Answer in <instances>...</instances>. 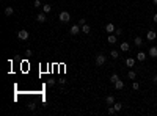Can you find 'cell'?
Returning a JSON list of instances; mask_svg holds the SVG:
<instances>
[{
    "label": "cell",
    "instance_id": "6da1fadb",
    "mask_svg": "<svg viewBox=\"0 0 157 116\" xmlns=\"http://www.w3.org/2000/svg\"><path fill=\"white\" fill-rule=\"evenodd\" d=\"M105 61H107L105 55H102V53H97V56H96V66H104Z\"/></svg>",
    "mask_w": 157,
    "mask_h": 116
},
{
    "label": "cell",
    "instance_id": "7a4b0ae2",
    "mask_svg": "<svg viewBox=\"0 0 157 116\" xmlns=\"http://www.w3.org/2000/svg\"><path fill=\"white\" fill-rule=\"evenodd\" d=\"M28 36H30V35H28V31H27V30H19L17 31V38H19V39H22V41H27Z\"/></svg>",
    "mask_w": 157,
    "mask_h": 116
},
{
    "label": "cell",
    "instance_id": "3957f363",
    "mask_svg": "<svg viewBox=\"0 0 157 116\" xmlns=\"http://www.w3.org/2000/svg\"><path fill=\"white\" fill-rule=\"evenodd\" d=\"M69 19H71V16H69V13L68 11H63V13H60V22H69Z\"/></svg>",
    "mask_w": 157,
    "mask_h": 116
},
{
    "label": "cell",
    "instance_id": "277c9868",
    "mask_svg": "<svg viewBox=\"0 0 157 116\" xmlns=\"http://www.w3.org/2000/svg\"><path fill=\"white\" fill-rule=\"evenodd\" d=\"M78 31H82V27L77 24V25H72V28L69 30V33H71V35H77Z\"/></svg>",
    "mask_w": 157,
    "mask_h": 116
},
{
    "label": "cell",
    "instance_id": "5b68a950",
    "mask_svg": "<svg viewBox=\"0 0 157 116\" xmlns=\"http://www.w3.org/2000/svg\"><path fill=\"white\" fill-rule=\"evenodd\" d=\"M120 49H121V52H129L131 45H129V42H121V44H120Z\"/></svg>",
    "mask_w": 157,
    "mask_h": 116
},
{
    "label": "cell",
    "instance_id": "8992f818",
    "mask_svg": "<svg viewBox=\"0 0 157 116\" xmlns=\"http://www.w3.org/2000/svg\"><path fill=\"white\" fill-rule=\"evenodd\" d=\"M116 30V28H115V25H113V24L112 22H110V24H107V25H105V31H107V33H113V31H115Z\"/></svg>",
    "mask_w": 157,
    "mask_h": 116
},
{
    "label": "cell",
    "instance_id": "52a82bcc",
    "mask_svg": "<svg viewBox=\"0 0 157 116\" xmlns=\"http://www.w3.org/2000/svg\"><path fill=\"white\" fill-rule=\"evenodd\" d=\"M46 19H47V17H46V13H39V14H38L36 16V20H38V22H46Z\"/></svg>",
    "mask_w": 157,
    "mask_h": 116
},
{
    "label": "cell",
    "instance_id": "ba28073f",
    "mask_svg": "<svg viewBox=\"0 0 157 116\" xmlns=\"http://www.w3.org/2000/svg\"><path fill=\"white\" fill-rule=\"evenodd\" d=\"M116 38H118L116 35H112V33H110L109 38H107V42H110V44H115V42H116Z\"/></svg>",
    "mask_w": 157,
    "mask_h": 116
},
{
    "label": "cell",
    "instance_id": "9c48e42d",
    "mask_svg": "<svg viewBox=\"0 0 157 116\" xmlns=\"http://www.w3.org/2000/svg\"><path fill=\"white\" fill-rule=\"evenodd\" d=\"M149 56L151 58H157V47H151L149 49Z\"/></svg>",
    "mask_w": 157,
    "mask_h": 116
},
{
    "label": "cell",
    "instance_id": "30bf717a",
    "mask_svg": "<svg viewBox=\"0 0 157 116\" xmlns=\"http://www.w3.org/2000/svg\"><path fill=\"white\" fill-rule=\"evenodd\" d=\"M156 36H157V35H156V31H154V30H149V31H148V39H149V41H154V39H156Z\"/></svg>",
    "mask_w": 157,
    "mask_h": 116
},
{
    "label": "cell",
    "instance_id": "8fae6325",
    "mask_svg": "<svg viewBox=\"0 0 157 116\" xmlns=\"http://www.w3.org/2000/svg\"><path fill=\"white\" fill-rule=\"evenodd\" d=\"M137 60H138V61H145L146 60V53L145 52H138V53H137Z\"/></svg>",
    "mask_w": 157,
    "mask_h": 116
},
{
    "label": "cell",
    "instance_id": "7c38bea8",
    "mask_svg": "<svg viewBox=\"0 0 157 116\" xmlns=\"http://www.w3.org/2000/svg\"><path fill=\"white\" fill-rule=\"evenodd\" d=\"M13 13H14V8H13V6H6V8H5V16H11Z\"/></svg>",
    "mask_w": 157,
    "mask_h": 116
},
{
    "label": "cell",
    "instance_id": "4fadbf2b",
    "mask_svg": "<svg viewBox=\"0 0 157 116\" xmlns=\"http://www.w3.org/2000/svg\"><path fill=\"white\" fill-rule=\"evenodd\" d=\"M82 31H83L85 35H88V33L91 31V27L88 25V24H85V25H82Z\"/></svg>",
    "mask_w": 157,
    "mask_h": 116
},
{
    "label": "cell",
    "instance_id": "5bb4252c",
    "mask_svg": "<svg viewBox=\"0 0 157 116\" xmlns=\"http://www.w3.org/2000/svg\"><path fill=\"white\" fill-rule=\"evenodd\" d=\"M115 88H116V90H123V88H124V82H123V80H118V82L115 83Z\"/></svg>",
    "mask_w": 157,
    "mask_h": 116
},
{
    "label": "cell",
    "instance_id": "9a60e30c",
    "mask_svg": "<svg viewBox=\"0 0 157 116\" xmlns=\"http://www.w3.org/2000/svg\"><path fill=\"white\" fill-rule=\"evenodd\" d=\"M118 80H120V77H118V74H112V75H110V82H112L113 85H115V83L118 82Z\"/></svg>",
    "mask_w": 157,
    "mask_h": 116
},
{
    "label": "cell",
    "instance_id": "2e32d148",
    "mask_svg": "<svg viewBox=\"0 0 157 116\" xmlns=\"http://www.w3.org/2000/svg\"><path fill=\"white\" fill-rule=\"evenodd\" d=\"M105 102H107L109 105H113V104H115V97H113L112 94H110V96H107V99H105Z\"/></svg>",
    "mask_w": 157,
    "mask_h": 116
},
{
    "label": "cell",
    "instance_id": "e0dca14e",
    "mask_svg": "<svg viewBox=\"0 0 157 116\" xmlns=\"http://www.w3.org/2000/svg\"><path fill=\"white\" fill-rule=\"evenodd\" d=\"M126 64H127L129 67H134V64H135V60H134V58H127V60H126Z\"/></svg>",
    "mask_w": 157,
    "mask_h": 116
},
{
    "label": "cell",
    "instance_id": "ac0fdd59",
    "mask_svg": "<svg viewBox=\"0 0 157 116\" xmlns=\"http://www.w3.org/2000/svg\"><path fill=\"white\" fill-rule=\"evenodd\" d=\"M50 11H52V6H50V5H44V6H42V13L47 14V13H50Z\"/></svg>",
    "mask_w": 157,
    "mask_h": 116
},
{
    "label": "cell",
    "instance_id": "d6986e66",
    "mask_svg": "<svg viewBox=\"0 0 157 116\" xmlns=\"http://www.w3.org/2000/svg\"><path fill=\"white\" fill-rule=\"evenodd\" d=\"M127 77H129L131 80H134L135 77H137V72H135V71H129V74H127Z\"/></svg>",
    "mask_w": 157,
    "mask_h": 116
},
{
    "label": "cell",
    "instance_id": "ffe728a7",
    "mask_svg": "<svg viewBox=\"0 0 157 116\" xmlns=\"http://www.w3.org/2000/svg\"><path fill=\"white\" fill-rule=\"evenodd\" d=\"M113 107H115L116 111H120V110L123 108V104H120V102H115V104H113Z\"/></svg>",
    "mask_w": 157,
    "mask_h": 116
},
{
    "label": "cell",
    "instance_id": "44dd1931",
    "mask_svg": "<svg viewBox=\"0 0 157 116\" xmlns=\"http://www.w3.org/2000/svg\"><path fill=\"white\" fill-rule=\"evenodd\" d=\"M141 44H143L141 38H140V36H137V38H135V45H138V47H140V45H141Z\"/></svg>",
    "mask_w": 157,
    "mask_h": 116
},
{
    "label": "cell",
    "instance_id": "7402d4cb",
    "mask_svg": "<svg viewBox=\"0 0 157 116\" xmlns=\"http://www.w3.org/2000/svg\"><path fill=\"white\" fill-rule=\"evenodd\" d=\"M132 90H134V91L140 90V83L138 82H134V83H132Z\"/></svg>",
    "mask_w": 157,
    "mask_h": 116
},
{
    "label": "cell",
    "instance_id": "603a6c76",
    "mask_svg": "<svg viewBox=\"0 0 157 116\" xmlns=\"http://www.w3.org/2000/svg\"><path fill=\"white\" fill-rule=\"evenodd\" d=\"M110 56H112V58H115V60H116V58L120 56V53L116 52V50H112V52H110Z\"/></svg>",
    "mask_w": 157,
    "mask_h": 116
},
{
    "label": "cell",
    "instance_id": "cb8c5ba5",
    "mask_svg": "<svg viewBox=\"0 0 157 116\" xmlns=\"http://www.w3.org/2000/svg\"><path fill=\"white\" fill-rule=\"evenodd\" d=\"M109 113H110V115H115V113H116L115 107H109Z\"/></svg>",
    "mask_w": 157,
    "mask_h": 116
},
{
    "label": "cell",
    "instance_id": "d4e9b609",
    "mask_svg": "<svg viewBox=\"0 0 157 116\" xmlns=\"http://www.w3.org/2000/svg\"><path fill=\"white\" fill-rule=\"evenodd\" d=\"M35 8H39V6H41V0H35Z\"/></svg>",
    "mask_w": 157,
    "mask_h": 116
},
{
    "label": "cell",
    "instance_id": "484cf974",
    "mask_svg": "<svg viewBox=\"0 0 157 116\" xmlns=\"http://www.w3.org/2000/svg\"><path fill=\"white\" fill-rule=\"evenodd\" d=\"M121 33H123V30H121V28H116V30H115V35H116V36H121Z\"/></svg>",
    "mask_w": 157,
    "mask_h": 116
},
{
    "label": "cell",
    "instance_id": "4316f807",
    "mask_svg": "<svg viewBox=\"0 0 157 116\" xmlns=\"http://www.w3.org/2000/svg\"><path fill=\"white\" fill-rule=\"evenodd\" d=\"M47 85H49V86H53V85H55V80L49 79V80H47Z\"/></svg>",
    "mask_w": 157,
    "mask_h": 116
},
{
    "label": "cell",
    "instance_id": "83f0119b",
    "mask_svg": "<svg viewBox=\"0 0 157 116\" xmlns=\"http://www.w3.org/2000/svg\"><path fill=\"white\" fill-rule=\"evenodd\" d=\"M85 24H86V22H85V19H83V17H82V19H78V25H80V27L85 25Z\"/></svg>",
    "mask_w": 157,
    "mask_h": 116
},
{
    "label": "cell",
    "instance_id": "f1b7e54d",
    "mask_svg": "<svg viewBox=\"0 0 157 116\" xmlns=\"http://www.w3.org/2000/svg\"><path fill=\"white\" fill-rule=\"evenodd\" d=\"M28 110H35V104H28Z\"/></svg>",
    "mask_w": 157,
    "mask_h": 116
},
{
    "label": "cell",
    "instance_id": "f546056e",
    "mask_svg": "<svg viewBox=\"0 0 157 116\" xmlns=\"http://www.w3.org/2000/svg\"><path fill=\"white\" fill-rule=\"evenodd\" d=\"M152 82H154V83L157 85V75H154V77H152Z\"/></svg>",
    "mask_w": 157,
    "mask_h": 116
},
{
    "label": "cell",
    "instance_id": "4dcf8cb0",
    "mask_svg": "<svg viewBox=\"0 0 157 116\" xmlns=\"http://www.w3.org/2000/svg\"><path fill=\"white\" fill-rule=\"evenodd\" d=\"M152 20H154V22H156V24H157V13H156V14H154V17H152Z\"/></svg>",
    "mask_w": 157,
    "mask_h": 116
},
{
    "label": "cell",
    "instance_id": "1f68e13d",
    "mask_svg": "<svg viewBox=\"0 0 157 116\" xmlns=\"http://www.w3.org/2000/svg\"><path fill=\"white\" fill-rule=\"evenodd\" d=\"M152 2H154V5H157V0H152Z\"/></svg>",
    "mask_w": 157,
    "mask_h": 116
}]
</instances>
